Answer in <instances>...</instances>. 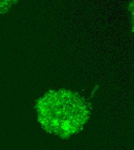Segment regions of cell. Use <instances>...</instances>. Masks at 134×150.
Returning a JSON list of instances; mask_svg holds the SVG:
<instances>
[{
  "instance_id": "obj_1",
  "label": "cell",
  "mask_w": 134,
  "mask_h": 150,
  "mask_svg": "<svg viewBox=\"0 0 134 150\" xmlns=\"http://www.w3.org/2000/svg\"><path fill=\"white\" fill-rule=\"evenodd\" d=\"M35 108L43 129L62 139L80 131L90 114L84 98L69 90L47 93L37 100Z\"/></svg>"
},
{
  "instance_id": "obj_2",
  "label": "cell",
  "mask_w": 134,
  "mask_h": 150,
  "mask_svg": "<svg viewBox=\"0 0 134 150\" xmlns=\"http://www.w3.org/2000/svg\"><path fill=\"white\" fill-rule=\"evenodd\" d=\"M18 0H0V13L7 12Z\"/></svg>"
}]
</instances>
